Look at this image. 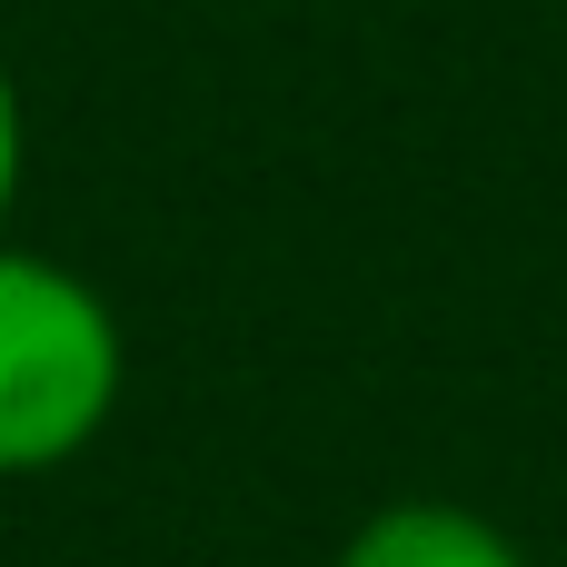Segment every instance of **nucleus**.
Instances as JSON below:
<instances>
[{
  "mask_svg": "<svg viewBox=\"0 0 567 567\" xmlns=\"http://www.w3.org/2000/svg\"><path fill=\"white\" fill-rule=\"evenodd\" d=\"M349 567H518V558L498 528H478L458 508H399L349 548Z\"/></svg>",
  "mask_w": 567,
  "mask_h": 567,
  "instance_id": "obj_2",
  "label": "nucleus"
},
{
  "mask_svg": "<svg viewBox=\"0 0 567 567\" xmlns=\"http://www.w3.org/2000/svg\"><path fill=\"white\" fill-rule=\"evenodd\" d=\"M120 339L100 299L40 259H0V468H40L100 429Z\"/></svg>",
  "mask_w": 567,
  "mask_h": 567,
  "instance_id": "obj_1",
  "label": "nucleus"
},
{
  "mask_svg": "<svg viewBox=\"0 0 567 567\" xmlns=\"http://www.w3.org/2000/svg\"><path fill=\"white\" fill-rule=\"evenodd\" d=\"M10 169H20V120H10V90H0V199H10Z\"/></svg>",
  "mask_w": 567,
  "mask_h": 567,
  "instance_id": "obj_3",
  "label": "nucleus"
}]
</instances>
